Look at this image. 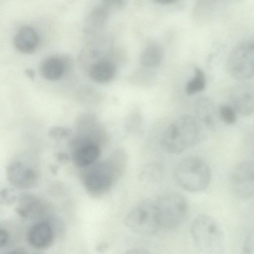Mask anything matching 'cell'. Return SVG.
Returning <instances> with one entry per match:
<instances>
[{"instance_id": "cell-13", "label": "cell", "mask_w": 254, "mask_h": 254, "mask_svg": "<svg viewBox=\"0 0 254 254\" xmlns=\"http://www.w3.org/2000/svg\"><path fill=\"white\" fill-rule=\"evenodd\" d=\"M39 36L35 29L30 26L19 29L13 39V45L20 53L24 54L33 53L39 44Z\"/></svg>"}, {"instance_id": "cell-7", "label": "cell", "mask_w": 254, "mask_h": 254, "mask_svg": "<svg viewBox=\"0 0 254 254\" xmlns=\"http://www.w3.org/2000/svg\"><path fill=\"white\" fill-rule=\"evenodd\" d=\"M115 165L110 161L101 162L91 167L83 177V184L88 192L99 196L112 187L116 175Z\"/></svg>"}, {"instance_id": "cell-4", "label": "cell", "mask_w": 254, "mask_h": 254, "mask_svg": "<svg viewBox=\"0 0 254 254\" xmlns=\"http://www.w3.org/2000/svg\"><path fill=\"white\" fill-rule=\"evenodd\" d=\"M156 204L158 210L161 227L174 230L185 220L188 205L185 197L175 191H166L158 197Z\"/></svg>"}, {"instance_id": "cell-5", "label": "cell", "mask_w": 254, "mask_h": 254, "mask_svg": "<svg viewBox=\"0 0 254 254\" xmlns=\"http://www.w3.org/2000/svg\"><path fill=\"white\" fill-rule=\"evenodd\" d=\"M125 224L130 230L141 235L156 234L161 227L156 203L145 201L137 205L126 216Z\"/></svg>"}, {"instance_id": "cell-29", "label": "cell", "mask_w": 254, "mask_h": 254, "mask_svg": "<svg viewBox=\"0 0 254 254\" xmlns=\"http://www.w3.org/2000/svg\"><path fill=\"white\" fill-rule=\"evenodd\" d=\"M158 3L162 4H169L174 2L176 0H155Z\"/></svg>"}, {"instance_id": "cell-1", "label": "cell", "mask_w": 254, "mask_h": 254, "mask_svg": "<svg viewBox=\"0 0 254 254\" xmlns=\"http://www.w3.org/2000/svg\"><path fill=\"white\" fill-rule=\"evenodd\" d=\"M200 133L197 121L190 115H183L164 129L161 136V145L166 152L181 153L198 142Z\"/></svg>"}, {"instance_id": "cell-26", "label": "cell", "mask_w": 254, "mask_h": 254, "mask_svg": "<svg viewBox=\"0 0 254 254\" xmlns=\"http://www.w3.org/2000/svg\"><path fill=\"white\" fill-rule=\"evenodd\" d=\"M104 5L107 7H121L125 2V0H102Z\"/></svg>"}, {"instance_id": "cell-6", "label": "cell", "mask_w": 254, "mask_h": 254, "mask_svg": "<svg viewBox=\"0 0 254 254\" xmlns=\"http://www.w3.org/2000/svg\"><path fill=\"white\" fill-rule=\"evenodd\" d=\"M227 69L233 78L242 80L249 79L254 74V45L244 42L235 46L227 61Z\"/></svg>"}, {"instance_id": "cell-28", "label": "cell", "mask_w": 254, "mask_h": 254, "mask_svg": "<svg viewBox=\"0 0 254 254\" xmlns=\"http://www.w3.org/2000/svg\"><path fill=\"white\" fill-rule=\"evenodd\" d=\"M25 74L27 77H28L30 79H34L35 76V72L34 70L32 69H26Z\"/></svg>"}, {"instance_id": "cell-8", "label": "cell", "mask_w": 254, "mask_h": 254, "mask_svg": "<svg viewBox=\"0 0 254 254\" xmlns=\"http://www.w3.org/2000/svg\"><path fill=\"white\" fill-rule=\"evenodd\" d=\"M230 186L238 198L247 199L254 193V165L253 161L247 160L237 164L230 175Z\"/></svg>"}, {"instance_id": "cell-3", "label": "cell", "mask_w": 254, "mask_h": 254, "mask_svg": "<svg viewBox=\"0 0 254 254\" xmlns=\"http://www.w3.org/2000/svg\"><path fill=\"white\" fill-rule=\"evenodd\" d=\"M174 176L181 187L192 192L205 190L211 179L207 163L201 158L194 156L186 157L179 162L174 169Z\"/></svg>"}, {"instance_id": "cell-21", "label": "cell", "mask_w": 254, "mask_h": 254, "mask_svg": "<svg viewBox=\"0 0 254 254\" xmlns=\"http://www.w3.org/2000/svg\"><path fill=\"white\" fill-rule=\"evenodd\" d=\"M164 175L163 166L157 162L147 165L143 171L144 178L149 182L156 183L161 180Z\"/></svg>"}, {"instance_id": "cell-9", "label": "cell", "mask_w": 254, "mask_h": 254, "mask_svg": "<svg viewBox=\"0 0 254 254\" xmlns=\"http://www.w3.org/2000/svg\"><path fill=\"white\" fill-rule=\"evenodd\" d=\"M71 148L73 161L80 167L92 165L98 159L101 152L99 145L85 137L73 139L71 142Z\"/></svg>"}, {"instance_id": "cell-17", "label": "cell", "mask_w": 254, "mask_h": 254, "mask_svg": "<svg viewBox=\"0 0 254 254\" xmlns=\"http://www.w3.org/2000/svg\"><path fill=\"white\" fill-rule=\"evenodd\" d=\"M164 51L161 45L153 43L148 45L142 51L140 61L141 64L147 68H154L162 62Z\"/></svg>"}, {"instance_id": "cell-27", "label": "cell", "mask_w": 254, "mask_h": 254, "mask_svg": "<svg viewBox=\"0 0 254 254\" xmlns=\"http://www.w3.org/2000/svg\"><path fill=\"white\" fill-rule=\"evenodd\" d=\"M8 241V234L7 232L0 228V248L4 247Z\"/></svg>"}, {"instance_id": "cell-12", "label": "cell", "mask_w": 254, "mask_h": 254, "mask_svg": "<svg viewBox=\"0 0 254 254\" xmlns=\"http://www.w3.org/2000/svg\"><path fill=\"white\" fill-rule=\"evenodd\" d=\"M54 239V233L51 226L46 222H39L29 230L27 240L33 248L42 250L50 247Z\"/></svg>"}, {"instance_id": "cell-11", "label": "cell", "mask_w": 254, "mask_h": 254, "mask_svg": "<svg viewBox=\"0 0 254 254\" xmlns=\"http://www.w3.org/2000/svg\"><path fill=\"white\" fill-rule=\"evenodd\" d=\"M8 181L13 186L20 189H28L35 186L38 181L36 172L18 161H13L6 168Z\"/></svg>"}, {"instance_id": "cell-14", "label": "cell", "mask_w": 254, "mask_h": 254, "mask_svg": "<svg viewBox=\"0 0 254 254\" xmlns=\"http://www.w3.org/2000/svg\"><path fill=\"white\" fill-rule=\"evenodd\" d=\"M43 207L39 197L33 194H24L18 198L15 210L21 217L29 218L39 215Z\"/></svg>"}, {"instance_id": "cell-16", "label": "cell", "mask_w": 254, "mask_h": 254, "mask_svg": "<svg viewBox=\"0 0 254 254\" xmlns=\"http://www.w3.org/2000/svg\"><path fill=\"white\" fill-rule=\"evenodd\" d=\"M109 16L108 7L103 5L94 8L90 13L85 23V32L88 34L97 33L106 24Z\"/></svg>"}, {"instance_id": "cell-22", "label": "cell", "mask_w": 254, "mask_h": 254, "mask_svg": "<svg viewBox=\"0 0 254 254\" xmlns=\"http://www.w3.org/2000/svg\"><path fill=\"white\" fill-rule=\"evenodd\" d=\"M219 115L221 120L226 124H234L237 119L236 111L228 105L221 106L219 109Z\"/></svg>"}, {"instance_id": "cell-24", "label": "cell", "mask_w": 254, "mask_h": 254, "mask_svg": "<svg viewBox=\"0 0 254 254\" xmlns=\"http://www.w3.org/2000/svg\"><path fill=\"white\" fill-rule=\"evenodd\" d=\"M17 198V194L14 189L5 188L0 191V204L8 205L13 203Z\"/></svg>"}, {"instance_id": "cell-20", "label": "cell", "mask_w": 254, "mask_h": 254, "mask_svg": "<svg viewBox=\"0 0 254 254\" xmlns=\"http://www.w3.org/2000/svg\"><path fill=\"white\" fill-rule=\"evenodd\" d=\"M206 79L203 71L195 67L194 74L186 84L185 92L188 95H192L203 90L205 87Z\"/></svg>"}, {"instance_id": "cell-19", "label": "cell", "mask_w": 254, "mask_h": 254, "mask_svg": "<svg viewBox=\"0 0 254 254\" xmlns=\"http://www.w3.org/2000/svg\"><path fill=\"white\" fill-rule=\"evenodd\" d=\"M213 107L210 101L206 98L199 99L195 105L198 117L204 124L211 127L213 126Z\"/></svg>"}, {"instance_id": "cell-10", "label": "cell", "mask_w": 254, "mask_h": 254, "mask_svg": "<svg viewBox=\"0 0 254 254\" xmlns=\"http://www.w3.org/2000/svg\"><path fill=\"white\" fill-rule=\"evenodd\" d=\"M230 100L233 108L240 114L250 116L254 111V88L248 82L236 84L230 91Z\"/></svg>"}, {"instance_id": "cell-15", "label": "cell", "mask_w": 254, "mask_h": 254, "mask_svg": "<svg viewBox=\"0 0 254 254\" xmlns=\"http://www.w3.org/2000/svg\"><path fill=\"white\" fill-rule=\"evenodd\" d=\"M116 73L115 66L107 61H100L93 64L89 69V76L94 81L106 83L111 81Z\"/></svg>"}, {"instance_id": "cell-18", "label": "cell", "mask_w": 254, "mask_h": 254, "mask_svg": "<svg viewBox=\"0 0 254 254\" xmlns=\"http://www.w3.org/2000/svg\"><path fill=\"white\" fill-rule=\"evenodd\" d=\"M40 70L42 76L46 79L56 80L59 79L64 74V63L58 57H49L42 63Z\"/></svg>"}, {"instance_id": "cell-2", "label": "cell", "mask_w": 254, "mask_h": 254, "mask_svg": "<svg viewBox=\"0 0 254 254\" xmlns=\"http://www.w3.org/2000/svg\"><path fill=\"white\" fill-rule=\"evenodd\" d=\"M190 233L194 246L200 253L219 254L226 250L224 231L220 223L210 215L201 214L195 217Z\"/></svg>"}, {"instance_id": "cell-25", "label": "cell", "mask_w": 254, "mask_h": 254, "mask_svg": "<svg viewBox=\"0 0 254 254\" xmlns=\"http://www.w3.org/2000/svg\"><path fill=\"white\" fill-rule=\"evenodd\" d=\"M254 232L252 230L246 236L243 250L246 254H253L254 253Z\"/></svg>"}, {"instance_id": "cell-23", "label": "cell", "mask_w": 254, "mask_h": 254, "mask_svg": "<svg viewBox=\"0 0 254 254\" xmlns=\"http://www.w3.org/2000/svg\"><path fill=\"white\" fill-rule=\"evenodd\" d=\"M71 133L70 128L62 126H54L49 130L50 137L55 139H61L68 137Z\"/></svg>"}]
</instances>
